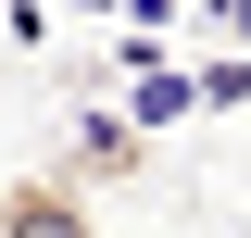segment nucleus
<instances>
[{
	"mask_svg": "<svg viewBox=\"0 0 251 238\" xmlns=\"http://www.w3.org/2000/svg\"><path fill=\"white\" fill-rule=\"evenodd\" d=\"M0 238H100V188L63 163V176H13L0 188Z\"/></svg>",
	"mask_w": 251,
	"mask_h": 238,
	"instance_id": "1",
	"label": "nucleus"
},
{
	"mask_svg": "<svg viewBox=\"0 0 251 238\" xmlns=\"http://www.w3.org/2000/svg\"><path fill=\"white\" fill-rule=\"evenodd\" d=\"M63 163H75L88 188H138V176H151V138H138V125H113V113H88Z\"/></svg>",
	"mask_w": 251,
	"mask_h": 238,
	"instance_id": "2",
	"label": "nucleus"
}]
</instances>
